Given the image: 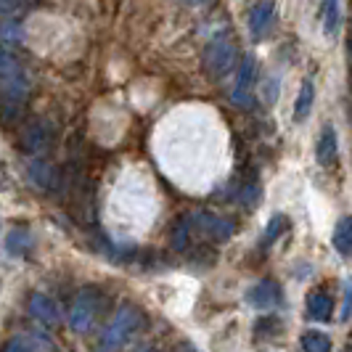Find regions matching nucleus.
<instances>
[{
	"label": "nucleus",
	"instance_id": "1",
	"mask_svg": "<svg viewBox=\"0 0 352 352\" xmlns=\"http://www.w3.org/2000/svg\"><path fill=\"white\" fill-rule=\"evenodd\" d=\"M30 101V80L21 67L0 72V122H21Z\"/></svg>",
	"mask_w": 352,
	"mask_h": 352
},
{
	"label": "nucleus",
	"instance_id": "2",
	"mask_svg": "<svg viewBox=\"0 0 352 352\" xmlns=\"http://www.w3.org/2000/svg\"><path fill=\"white\" fill-rule=\"evenodd\" d=\"M146 323V316H143L141 307L135 305H124L117 310V316L109 320V326L101 334V342H98V350H122L124 344L138 334Z\"/></svg>",
	"mask_w": 352,
	"mask_h": 352
},
{
	"label": "nucleus",
	"instance_id": "3",
	"mask_svg": "<svg viewBox=\"0 0 352 352\" xmlns=\"http://www.w3.org/2000/svg\"><path fill=\"white\" fill-rule=\"evenodd\" d=\"M236 64H239V48L233 43V37L226 35V32L212 37L204 53H201V69L214 82L228 77L230 72L236 69Z\"/></svg>",
	"mask_w": 352,
	"mask_h": 352
},
{
	"label": "nucleus",
	"instance_id": "4",
	"mask_svg": "<svg viewBox=\"0 0 352 352\" xmlns=\"http://www.w3.org/2000/svg\"><path fill=\"white\" fill-rule=\"evenodd\" d=\"M104 310H106L104 292H101V289H82V292L74 297V302H72V310H69L72 331H77V334L90 331Z\"/></svg>",
	"mask_w": 352,
	"mask_h": 352
},
{
	"label": "nucleus",
	"instance_id": "5",
	"mask_svg": "<svg viewBox=\"0 0 352 352\" xmlns=\"http://www.w3.org/2000/svg\"><path fill=\"white\" fill-rule=\"evenodd\" d=\"M239 82H236V88L230 93V101L239 106V109H252V101H254V96H252V85H254V74H257V64H254V58L247 56V58H241L239 64Z\"/></svg>",
	"mask_w": 352,
	"mask_h": 352
},
{
	"label": "nucleus",
	"instance_id": "6",
	"mask_svg": "<svg viewBox=\"0 0 352 352\" xmlns=\"http://www.w3.org/2000/svg\"><path fill=\"white\" fill-rule=\"evenodd\" d=\"M247 302L252 307H257V310H278L283 302V292L281 286L276 281H270V278H265V281L254 283L252 289L247 292Z\"/></svg>",
	"mask_w": 352,
	"mask_h": 352
},
{
	"label": "nucleus",
	"instance_id": "7",
	"mask_svg": "<svg viewBox=\"0 0 352 352\" xmlns=\"http://www.w3.org/2000/svg\"><path fill=\"white\" fill-rule=\"evenodd\" d=\"M51 141H53L51 127L43 122V120L30 122L24 130H21V148H24L27 154H32V157L45 154V151L51 148Z\"/></svg>",
	"mask_w": 352,
	"mask_h": 352
},
{
	"label": "nucleus",
	"instance_id": "8",
	"mask_svg": "<svg viewBox=\"0 0 352 352\" xmlns=\"http://www.w3.org/2000/svg\"><path fill=\"white\" fill-rule=\"evenodd\" d=\"M191 223H196V228L201 230V236H207V239H214V241H226L233 236V230L236 226L226 220V217H217V214H212V212H199L191 217Z\"/></svg>",
	"mask_w": 352,
	"mask_h": 352
},
{
	"label": "nucleus",
	"instance_id": "9",
	"mask_svg": "<svg viewBox=\"0 0 352 352\" xmlns=\"http://www.w3.org/2000/svg\"><path fill=\"white\" fill-rule=\"evenodd\" d=\"M316 157L318 164L323 167H334L336 157H339V141H336V130L331 124H326L318 135V146H316Z\"/></svg>",
	"mask_w": 352,
	"mask_h": 352
},
{
	"label": "nucleus",
	"instance_id": "10",
	"mask_svg": "<svg viewBox=\"0 0 352 352\" xmlns=\"http://www.w3.org/2000/svg\"><path fill=\"white\" fill-rule=\"evenodd\" d=\"M3 350L6 352H37V350L51 352V350H56V344H53L51 339H45V336H40V334H16L14 339H8V342L3 344Z\"/></svg>",
	"mask_w": 352,
	"mask_h": 352
},
{
	"label": "nucleus",
	"instance_id": "11",
	"mask_svg": "<svg viewBox=\"0 0 352 352\" xmlns=\"http://www.w3.org/2000/svg\"><path fill=\"white\" fill-rule=\"evenodd\" d=\"M30 316L35 318V320H40V323H45V326H56L58 323V305L51 297L35 292L30 297Z\"/></svg>",
	"mask_w": 352,
	"mask_h": 352
},
{
	"label": "nucleus",
	"instance_id": "12",
	"mask_svg": "<svg viewBox=\"0 0 352 352\" xmlns=\"http://www.w3.org/2000/svg\"><path fill=\"white\" fill-rule=\"evenodd\" d=\"M273 19V3L270 0H257L252 8H249V30L254 37H263L265 27L270 24Z\"/></svg>",
	"mask_w": 352,
	"mask_h": 352
},
{
	"label": "nucleus",
	"instance_id": "13",
	"mask_svg": "<svg viewBox=\"0 0 352 352\" xmlns=\"http://www.w3.org/2000/svg\"><path fill=\"white\" fill-rule=\"evenodd\" d=\"M331 310H334V300L326 292H316L307 297V316L313 320H329Z\"/></svg>",
	"mask_w": 352,
	"mask_h": 352
},
{
	"label": "nucleus",
	"instance_id": "14",
	"mask_svg": "<svg viewBox=\"0 0 352 352\" xmlns=\"http://www.w3.org/2000/svg\"><path fill=\"white\" fill-rule=\"evenodd\" d=\"M6 249L11 257H24L32 249V233L27 228H14L6 236Z\"/></svg>",
	"mask_w": 352,
	"mask_h": 352
},
{
	"label": "nucleus",
	"instance_id": "15",
	"mask_svg": "<svg viewBox=\"0 0 352 352\" xmlns=\"http://www.w3.org/2000/svg\"><path fill=\"white\" fill-rule=\"evenodd\" d=\"M313 101H316V85H313V80H305L300 88V96H297V104H294V120L297 122H302L310 114Z\"/></svg>",
	"mask_w": 352,
	"mask_h": 352
},
{
	"label": "nucleus",
	"instance_id": "16",
	"mask_svg": "<svg viewBox=\"0 0 352 352\" xmlns=\"http://www.w3.org/2000/svg\"><path fill=\"white\" fill-rule=\"evenodd\" d=\"M334 249L342 257H350L352 249V228H350V217H342L334 228Z\"/></svg>",
	"mask_w": 352,
	"mask_h": 352
},
{
	"label": "nucleus",
	"instance_id": "17",
	"mask_svg": "<svg viewBox=\"0 0 352 352\" xmlns=\"http://www.w3.org/2000/svg\"><path fill=\"white\" fill-rule=\"evenodd\" d=\"M320 16H323V32L334 37L336 30H339V0H323Z\"/></svg>",
	"mask_w": 352,
	"mask_h": 352
},
{
	"label": "nucleus",
	"instance_id": "18",
	"mask_svg": "<svg viewBox=\"0 0 352 352\" xmlns=\"http://www.w3.org/2000/svg\"><path fill=\"white\" fill-rule=\"evenodd\" d=\"M289 226V220H286V214H273L270 220H267V226H265V233H263V241H260V247H267V244H273L278 236H281L283 230Z\"/></svg>",
	"mask_w": 352,
	"mask_h": 352
},
{
	"label": "nucleus",
	"instance_id": "19",
	"mask_svg": "<svg viewBox=\"0 0 352 352\" xmlns=\"http://www.w3.org/2000/svg\"><path fill=\"white\" fill-rule=\"evenodd\" d=\"M30 183L35 186V188H48L53 183V167L51 164H45V162H35L32 167H30Z\"/></svg>",
	"mask_w": 352,
	"mask_h": 352
},
{
	"label": "nucleus",
	"instance_id": "20",
	"mask_svg": "<svg viewBox=\"0 0 352 352\" xmlns=\"http://www.w3.org/2000/svg\"><path fill=\"white\" fill-rule=\"evenodd\" d=\"M302 350H307V352H329V350H331V342H329V336L320 334V331H307V334L302 336Z\"/></svg>",
	"mask_w": 352,
	"mask_h": 352
},
{
	"label": "nucleus",
	"instance_id": "21",
	"mask_svg": "<svg viewBox=\"0 0 352 352\" xmlns=\"http://www.w3.org/2000/svg\"><path fill=\"white\" fill-rule=\"evenodd\" d=\"M21 35H24V30H21V24H19L16 19L0 21V40H6V43H21Z\"/></svg>",
	"mask_w": 352,
	"mask_h": 352
},
{
	"label": "nucleus",
	"instance_id": "22",
	"mask_svg": "<svg viewBox=\"0 0 352 352\" xmlns=\"http://www.w3.org/2000/svg\"><path fill=\"white\" fill-rule=\"evenodd\" d=\"M24 8H27V0H0V14L3 16H16Z\"/></svg>",
	"mask_w": 352,
	"mask_h": 352
},
{
	"label": "nucleus",
	"instance_id": "23",
	"mask_svg": "<svg viewBox=\"0 0 352 352\" xmlns=\"http://www.w3.org/2000/svg\"><path fill=\"white\" fill-rule=\"evenodd\" d=\"M188 223L191 220H186V223H180L175 230V236H173V247L177 249V252H183L186 249V244H188Z\"/></svg>",
	"mask_w": 352,
	"mask_h": 352
},
{
	"label": "nucleus",
	"instance_id": "24",
	"mask_svg": "<svg viewBox=\"0 0 352 352\" xmlns=\"http://www.w3.org/2000/svg\"><path fill=\"white\" fill-rule=\"evenodd\" d=\"M281 329V323H278V318H273V316H267V318H263L257 326H254V331H257V336L263 334V331H267L265 336H273V331H278Z\"/></svg>",
	"mask_w": 352,
	"mask_h": 352
},
{
	"label": "nucleus",
	"instance_id": "25",
	"mask_svg": "<svg viewBox=\"0 0 352 352\" xmlns=\"http://www.w3.org/2000/svg\"><path fill=\"white\" fill-rule=\"evenodd\" d=\"M350 283H344V310H342V320H350Z\"/></svg>",
	"mask_w": 352,
	"mask_h": 352
},
{
	"label": "nucleus",
	"instance_id": "26",
	"mask_svg": "<svg viewBox=\"0 0 352 352\" xmlns=\"http://www.w3.org/2000/svg\"><path fill=\"white\" fill-rule=\"evenodd\" d=\"M180 3H186V6H201L204 0H180Z\"/></svg>",
	"mask_w": 352,
	"mask_h": 352
}]
</instances>
